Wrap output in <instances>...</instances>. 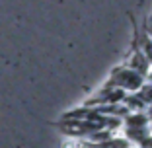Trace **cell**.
<instances>
[{"label":"cell","instance_id":"1","mask_svg":"<svg viewBox=\"0 0 152 148\" xmlns=\"http://www.w3.org/2000/svg\"><path fill=\"white\" fill-rule=\"evenodd\" d=\"M113 84H117V88H123V90H139L142 86V76L133 72L131 68H123V70H117L113 72V78H111Z\"/></svg>","mask_w":152,"mask_h":148}]
</instances>
